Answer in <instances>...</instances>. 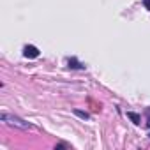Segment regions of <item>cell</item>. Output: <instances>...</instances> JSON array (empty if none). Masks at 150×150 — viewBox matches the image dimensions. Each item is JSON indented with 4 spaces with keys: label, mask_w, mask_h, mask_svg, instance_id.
<instances>
[{
    "label": "cell",
    "mask_w": 150,
    "mask_h": 150,
    "mask_svg": "<svg viewBox=\"0 0 150 150\" xmlns=\"http://www.w3.org/2000/svg\"><path fill=\"white\" fill-rule=\"evenodd\" d=\"M2 120H4V122H9V124H13V125H18V127H21V129H30V124L23 122L21 118L11 117V115H7V113H2Z\"/></svg>",
    "instance_id": "cell-1"
},
{
    "label": "cell",
    "mask_w": 150,
    "mask_h": 150,
    "mask_svg": "<svg viewBox=\"0 0 150 150\" xmlns=\"http://www.w3.org/2000/svg\"><path fill=\"white\" fill-rule=\"evenodd\" d=\"M25 57L27 58H37L39 57V50L35 48V46H25Z\"/></svg>",
    "instance_id": "cell-2"
},
{
    "label": "cell",
    "mask_w": 150,
    "mask_h": 150,
    "mask_svg": "<svg viewBox=\"0 0 150 150\" xmlns=\"http://www.w3.org/2000/svg\"><path fill=\"white\" fill-rule=\"evenodd\" d=\"M127 117H129V118H131V120H132L136 125H139V124H141V118H139V115H136V113L129 111V113H127Z\"/></svg>",
    "instance_id": "cell-3"
},
{
    "label": "cell",
    "mask_w": 150,
    "mask_h": 150,
    "mask_svg": "<svg viewBox=\"0 0 150 150\" xmlns=\"http://www.w3.org/2000/svg\"><path fill=\"white\" fill-rule=\"evenodd\" d=\"M69 67H72V69H81L83 65H81L76 58H71V60H69Z\"/></svg>",
    "instance_id": "cell-4"
},
{
    "label": "cell",
    "mask_w": 150,
    "mask_h": 150,
    "mask_svg": "<svg viewBox=\"0 0 150 150\" xmlns=\"http://www.w3.org/2000/svg\"><path fill=\"white\" fill-rule=\"evenodd\" d=\"M74 113H76L78 117H81V118H88V113H85V111H80V110H74Z\"/></svg>",
    "instance_id": "cell-5"
},
{
    "label": "cell",
    "mask_w": 150,
    "mask_h": 150,
    "mask_svg": "<svg viewBox=\"0 0 150 150\" xmlns=\"http://www.w3.org/2000/svg\"><path fill=\"white\" fill-rule=\"evenodd\" d=\"M145 7H146V9H150V0H145Z\"/></svg>",
    "instance_id": "cell-6"
},
{
    "label": "cell",
    "mask_w": 150,
    "mask_h": 150,
    "mask_svg": "<svg viewBox=\"0 0 150 150\" xmlns=\"http://www.w3.org/2000/svg\"><path fill=\"white\" fill-rule=\"evenodd\" d=\"M146 127H150V115H148V118H146Z\"/></svg>",
    "instance_id": "cell-7"
},
{
    "label": "cell",
    "mask_w": 150,
    "mask_h": 150,
    "mask_svg": "<svg viewBox=\"0 0 150 150\" xmlns=\"http://www.w3.org/2000/svg\"><path fill=\"white\" fill-rule=\"evenodd\" d=\"M148 136H150V134H148Z\"/></svg>",
    "instance_id": "cell-8"
}]
</instances>
